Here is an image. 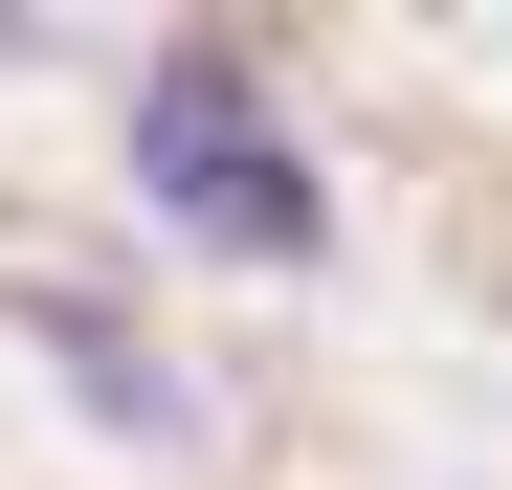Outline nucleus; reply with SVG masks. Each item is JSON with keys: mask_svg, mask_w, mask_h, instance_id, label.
Here are the masks:
<instances>
[{"mask_svg": "<svg viewBox=\"0 0 512 490\" xmlns=\"http://www.w3.org/2000/svg\"><path fill=\"white\" fill-rule=\"evenodd\" d=\"M0 312H23V357H45V379H90V401H112L134 446H201V379L156 357V335H134L112 290H67V268H23V290H0Z\"/></svg>", "mask_w": 512, "mask_h": 490, "instance_id": "nucleus-2", "label": "nucleus"}, {"mask_svg": "<svg viewBox=\"0 0 512 490\" xmlns=\"http://www.w3.org/2000/svg\"><path fill=\"white\" fill-rule=\"evenodd\" d=\"M134 179H156V223H179V245H223V268H312V245H334L312 134L245 90L223 45H179V67L134 90Z\"/></svg>", "mask_w": 512, "mask_h": 490, "instance_id": "nucleus-1", "label": "nucleus"}]
</instances>
